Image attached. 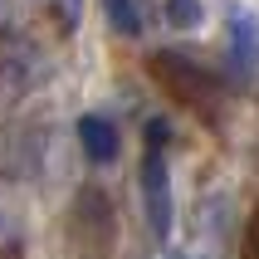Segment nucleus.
Masks as SVG:
<instances>
[{
	"mask_svg": "<svg viewBox=\"0 0 259 259\" xmlns=\"http://www.w3.org/2000/svg\"><path fill=\"white\" fill-rule=\"evenodd\" d=\"M245 259H259V210L249 215V225H245Z\"/></svg>",
	"mask_w": 259,
	"mask_h": 259,
	"instance_id": "obj_10",
	"label": "nucleus"
},
{
	"mask_svg": "<svg viewBox=\"0 0 259 259\" xmlns=\"http://www.w3.org/2000/svg\"><path fill=\"white\" fill-rule=\"evenodd\" d=\"M78 142H83V157L88 161L108 166V161H117V152H122V132H117L113 117L83 113V117H78Z\"/></svg>",
	"mask_w": 259,
	"mask_h": 259,
	"instance_id": "obj_6",
	"label": "nucleus"
},
{
	"mask_svg": "<svg viewBox=\"0 0 259 259\" xmlns=\"http://www.w3.org/2000/svg\"><path fill=\"white\" fill-rule=\"evenodd\" d=\"M39 78H44V59L34 44L25 39L0 44V108H15L29 88H39Z\"/></svg>",
	"mask_w": 259,
	"mask_h": 259,
	"instance_id": "obj_5",
	"label": "nucleus"
},
{
	"mask_svg": "<svg viewBox=\"0 0 259 259\" xmlns=\"http://www.w3.org/2000/svg\"><path fill=\"white\" fill-rule=\"evenodd\" d=\"M147 73L157 78V88L166 98H176L186 113H196L205 127L225 122V78L215 69H205L201 59L181 54V49H157L147 59Z\"/></svg>",
	"mask_w": 259,
	"mask_h": 259,
	"instance_id": "obj_1",
	"label": "nucleus"
},
{
	"mask_svg": "<svg viewBox=\"0 0 259 259\" xmlns=\"http://www.w3.org/2000/svg\"><path fill=\"white\" fill-rule=\"evenodd\" d=\"M44 15H49V25L69 39V34H78V25H83V0H34Z\"/></svg>",
	"mask_w": 259,
	"mask_h": 259,
	"instance_id": "obj_7",
	"label": "nucleus"
},
{
	"mask_svg": "<svg viewBox=\"0 0 259 259\" xmlns=\"http://www.w3.org/2000/svg\"><path fill=\"white\" fill-rule=\"evenodd\" d=\"M5 15H10V0H0V25H5Z\"/></svg>",
	"mask_w": 259,
	"mask_h": 259,
	"instance_id": "obj_11",
	"label": "nucleus"
},
{
	"mask_svg": "<svg viewBox=\"0 0 259 259\" xmlns=\"http://www.w3.org/2000/svg\"><path fill=\"white\" fill-rule=\"evenodd\" d=\"M137 191H142V210H147V225L157 240L171 235V215H176V201H171V166H166V142H147L142 152V166H137Z\"/></svg>",
	"mask_w": 259,
	"mask_h": 259,
	"instance_id": "obj_3",
	"label": "nucleus"
},
{
	"mask_svg": "<svg viewBox=\"0 0 259 259\" xmlns=\"http://www.w3.org/2000/svg\"><path fill=\"white\" fill-rule=\"evenodd\" d=\"M64 235L78 259H108L117 249V210L103 186H78L64 210Z\"/></svg>",
	"mask_w": 259,
	"mask_h": 259,
	"instance_id": "obj_2",
	"label": "nucleus"
},
{
	"mask_svg": "<svg viewBox=\"0 0 259 259\" xmlns=\"http://www.w3.org/2000/svg\"><path fill=\"white\" fill-rule=\"evenodd\" d=\"M225 78L230 83L259 78V10H249L245 0L225 10Z\"/></svg>",
	"mask_w": 259,
	"mask_h": 259,
	"instance_id": "obj_4",
	"label": "nucleus"
},
{
	"mask_svg": "<svg viewBox=\"0 0 259 259\" xmlns=\"http://www.w3.org/2000/svg\"><path fill=\"white\" fill-rule=\"evenodd\" d=\"M161 15H166L171 29H201L205 5H201V0H161Z\"/></svg>",
	"mask_w": 259,
	"mask_h": 259,
	"instance_id": "obj_9",
	"label": "nucleus"
},
{
	"mask_svg": "<svg viewBox=\"0 0 259 259\" xmlns=\"http://www.w3.org/2000/svg\"><path fill=\"white\" fill-rule=\"evenodd\" d=\"M103 15L117 34H142V0H103Z\"/></svg>",
	"mask_w": 259,
	"mask_h": 259,
	"instance_id": "obj_8",
	"label": "nucleus"
},
{
	"mask_svg": "<svg viewBox=\"0 0 259 259\" xmlns=\"http://www.w3.org/2000/svg\"><path fill=\"white\" fill-rule=\"evenodd\" d=\"M171 259H196V254H171Z\"/></svg>",
	"mask_w": 259,
	"mask_h": 259,
	"instance_id": "obj_12",
	"label": "nucleus"
}]
</instances>
